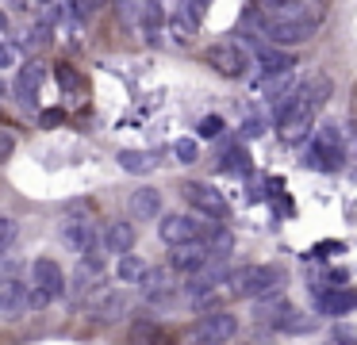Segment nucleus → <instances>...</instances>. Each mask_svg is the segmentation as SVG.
<instances>
[{
  "label": "nucleus",
  "mask_w": 357,
  "mask_h": 345,
  "mask_svg": "<svg viewBox=\"0 0 357 345\" xmlns=\"http://www.w3.org/2000/svg\"><path fill=\"white\" fill-rule=\"evenodd\" d=\"M315 112H319V104L307 96V89L292 92V96H288L284 104H280L277 112H273L280 138H284V142H300V138L311 130V119H315Z\"/></svg>",
  "instance_id": "obj_1"
},
{
  "label": "nucleus",
  "mask_w": 357,
  "mask_h": 345,
  "mask_svg": "<svg viewBox=\"0 0 357 345\" xmlns=\"http://www.w3.org/2000/svg\"><path fill=\"white\" fill-rule=\"evenodd\" d=\"M342 161H346L342 130L334 127V123H323V127L311 130V146H307V153H303V165L323 169V173H334V169H342Z\"/></svg>",
  "instance_id": "obj_2"
},
{
  "label": "nucleus",
  "mask_w": 357,
  "mask_h": 345,
  "mask_svg": "<svg viewBox=\"0 0 357 345\" xmlns=\"http://www.w3.org/2000/svg\"><path fill=\"white\" fill-rule=\"evenodd\" d=\"M280 288V268L273 265H246V268H234L231 280H227V291L238 299H261L269 291Z\"/></svg>",
  "instance_id": "obj_3"
},
{
  "label": "nucleus",
  "mask_w": 357,
  "mask_h": 345,
  "mask_svg": "<svg viewBox=\"0 0 357 345\" xmlns=\"http://www.w3.org/2000/svg\"><path fill=\"white\" fill-rule=\"evenodd\" d=\"M31 311V284L20 280V261L4 257V284H0V314L4 322H20Z\"/></svg>",
  "instance_id": "obj_4"
},
{
  "label": "nucleus",
  "mask_w": 357,
  "mask_h": 345,
  "mask_svg": "<svg viewBox=\"0 0 357 345\" xmlns=\"http://www.w3.org/2000/svg\"><path fill=\"white\" fill-rule=\"evenodd\" d=\"M234 334H238V319H234L231 311H208V314L196 319L188 342L192 345H227Z\"/></svg>",
  "instance_id": "obj_5"
},
{
  "label": "nucleus",
  "mask_w": 357,
  "mask_h": 345,
  "mask_svg": "<svg viewBox=\"0 0 357 345\" xmlns=\"http://www.w3.org/2000/svg\"><path fill=\"white\" fill-rule=\"evenodd\" d=\"M181 196H185V199H188V204H192L200 215H208V219H219V222L231 219V204L223 199V192H215V184L188 181L185 188H181Z\"/></svg>",
  "instance_id": "obj_6"
},
{
  "label": "nucleus",
  "mask_w": 357,
  "mask_h": 345,
  "mask_svg": "<svg viewBox=\"0 0 357 345\" xmlns=\"http://www.w3.org/2000/svg\"><path fill=\"white\" fill-rule=\"evenodd\" d=\"M208 66L215 69V73H223V77H242L250 69V54L242 50L238 43H234V38H227V43H215L208 50Z\"/></svg>",
  "instance_id": "obj_7"
},
{
  "label": "nucleus",
  "mask_w": 357,
  "mask_h": 345,
  "mask_svg": "<svg viewBox=\"0 0 357 345\" xmlns=\"http://www.w3.org/2000/svg\"><path fill=\"white\" fill-rule=\"evenodd\" d=\"M250 46H254L257 66H261L269 77H280V73H292V69H296V54H292V50H284V46H277V43H261V38H250Z\"/></svg>",
  "instance_id": "obj_8"
},
{
  "label": "nucleus",
  "mask_w": 357,
  "mask_h": 345,
  "mask_svg": "<svg viewBox=\"0 0 357 345\" xmlns=\"http://www.w3.org/2000/svg\"><path fill=\"white\" fill-rule=\"evenodd\" d=\"M123 314H127L123 288H100L89 299V319H96V322H119Z\"/></svg>",
  "instance_id": "obj_9"
},
{
  "label": "nucleus",
  "mask_w": 357,
  "mask_h": 345,
  "mask_svg": "<svg viewBox=\"0 0 357 345\" xmlns=\"http://www.w3.org/2000/svg\"><path fill=\"white\" fill-rule=\"evenodd\" d=\"M211 257H215V253H211L208 242H188V245H173L169 265L177 268V273H185V276H196L200 268H208Z\"/></svg>",
  "instance_id": "obj_10"
},
{
  "label": "nucleus",
  "mask_w": 357,
  "mask_h": 345,
  "mask_svg": "<svg viewBox=\"0 0 357 345\" xmlns=\"http://www.w3.org/2000/svg\"><path fill=\"white\" fill-rule=\"evenodd\" d=\"M158 234H162L165 245H188V242H200V222L192 215H165L158 222Z\"/></svg>",
  "instance_id": "obj_11"
},
{
  "label": "nucleus",
  "mask_w": 357,
  "mask_h": 345,
  "mask_svg": "<svg viewBox=\"0 0 357 345\" xmlns=\"http://www.w3.org/2000/svg\"><path fill=\"white\" fill-rule=\"evenodd\" d=\"M31 284L35 288H47L54 299L70 296V288H66V276H62V265L50 257H35L31 261Z\"/></svg>",
  "instance_id": "obj_12"
},
{
  "label": "nucleus",
  "mask_w": 357,
  "mask_h": 345,
  "mask_svg": "<svg viewBox=\"0 0 357 345\" xmlns=\"http://www.w3.org/2000/svg\"><path fill=\"white\" fill-rule=\"evenodd\" d=\"M58 234H62V245L70 253L96 250V234H93V222H89V219H70V215H66L62 227H58Z\"/></svg>",
  "instance_id": "obj_13"
},
{
  "label": "nucleus",
  "mask_w": 357,
  "mask_h": 345,
  "mask_svg": "<svg viewBox=\"0 0 357 345\" xmlns=\"http://www.w3.org/2000/svg\"><path fill=\"white\" fill-rule=\"evenodd\" d=\"M200 15L204 12L192 4V0H181V8L169 15V35L177 38L181 46H188L196 35H200Z\"/></svg>",
  "instance_id": "obj_14"
},
{
  "label": "nucleus",
  "mask_w": 357,
  "mask_h": 345,
  "mask_svg": "<svg viewBox=\"0 0 357 345\" xmlns=\"http://www.w3.org/2000/svg\"><path fill=\"white\" fill-rule=\"evenodd\" d=\"M142 299H146L150 307H169V303H177V288L169 284V273H162V268H150L146 280H142Z\"/></svg>",
  "instance_id": "obj_15"
},
{
  "label": "nucleus",
  "mask_w": 357,
  "mask_h": 345,
  "mask_svg": "<svg viewBox=\"0 0 357 345\" xmlns=\"http://www.w3.org/2000/svg\"><path fill=\"white\" fill-rule=\"evenodd\" d=\"M39 84H43V66H39V61H27V66H20L16 96H20V104H24L27 112H35V107H39Z\"/></svg>",
  "instance_id": "obj_16"
},
{
  "label": "nucleus",
  "mask_w": 357,
  "mask_h": 345,
  "mask_svg": "<svg viewBox=\"0 0 357 345\" xmlns=\"http://www.w3.org/2000/svg\"><path fill=\"white\" fill-rule=\"evenodd\" d=\"M131 245H135V227L131 222H123V219L108 222V230H104V250L116 253V257H127Z\"/></svg>",
  "instance_id": "obj_17"
},
{
  "label": "nucleus",
  "mask_w": 357,
  "mask_h": 345,
  "mask_svg": "<svg viewBox=\"0 0 357 345\" xmlns=\"http://www.w3.org/2000/svg\"><path fill=\"white\" fill-rule=\"evenodd\" d=\"M319 311H323V314H334V319H342V314H354V311H357V288H334L331 296H319Z\"/></svg>",
  "instance_id": "obj_18"
},
{
  "label": "nucleus",
  "mask_w": 357,
  "mask_h": 345,
  "mask_svg": "<svg viewBox=\"0 0 357 345\" xmlns=\"http://www.w3.org/2000/svg\"><path fill=\"white\" fill-rule=\"evenodd\" d=\"M131 215L142 222H154L158 215H162V192L158 188H139L131 192Z\"/></svg>",
  "instance_id": "obj_19"
},
{
  "label": "nucleus",
  "mask_w": 357,
  "mask_h": 345,
  "mask_svg": "<svg viewBox=\"0 0 357 345\" xmlns=\"http://www.w3.org/2000/svg\"><path fill=\"white\" fill-rule=\"evenodd\" d=\"M273 330L277 334H307V330H315V319L303 311H292V307H284V311L273 319Z\"/></svg>",
  "instance_id": "obj_20"
},
{
  "label": "nucleus",
  "mask_w": 357,
  "mask_h": 345,
  "mask_svg": "<svg viewBox=\"0 0 357 345\" xmlns=\"http://www.w3.org/2000/svg\"><path fill=\"white\" fill-rule=\"evenodd\" d=\"M119 169L123 173H135V176H146V173H154V165H158V158L150 150H119Z\"/></svg>",
  "instance_id": "obj_21"
},
{
  "label": "nucleus",
  "mask_w": 357,
  "mask_h": 345,
  "mask_svg": "<svg viewBox=\"0 0 357 345\" xmlns=\"http://www.w3.org/2000/svg\"><path fill=\"white\" fill-rule=\"evenodd\" d=\"M158 0H116V15L127 23V27H142Z\"/></svg>",
  "instance_id": "obj_22"
},
{
  "label": "nucleus",
  "mask_w": 357,
  "mask_h": 345,
  "mask_svg": "<svg viewBox=\"0 0 357 345\" xmlns=\"http://www.w3.org/2000/svg\"><path fill=\"white\" fill-rule=\"evenodd\" d=\"M146 273H150L146 261L135 257V253H127V257L116 261V280L119 284H142V280H146Z\"/></svg>",
  "instance_id": "obj_23"
},
{
  "label": "nucleus",
  "mask_w": 357,
  "mask_h": 345,
  "mask_svg": "<svg viewBox=\"0 0 357 345\" xmlns=\"http://www.w3.org/2000/svg\"><path fill=\"white\" fill-rule=\"evenodd\" d=\"M292 92H300V89H296V81H292V73H280V77H273V81L265 84V100H269L273 112H277V107L292 96Z\"/></svg>",
  "instance_id": "obj_24"
},
{
  "label": "nucleus",
  "mask_w": 357,
  "mask_h": 345,
  "mask_svg": "<svg viewBox=\"0 0 357 345\" xmlns=\"http://www.w3.org/2000/svg\"><path fill=\"white\" fill-rule=\"evenodd\" d=\"M127 342L131 345H162V330L154 326V322H131V330H127Z\"/></svg>",
  "instance_id": "obj_25"
},
{
  "label": "nucleus",
  "mask_w": 357,
  "mask_h": 345,
  "mask_svg": "<svg viewBox=\"0 0 357 345\" xmlns=\"http://www.w3.org/2000/svg\"><path fill=\"white\" fill-rule=\"evenodd\" d=\"M208 245H211V253H215V257H231V250H234L231 230H227L223 222H215V227H211V234H208Z\"/></svg>",
  "instance_id": "obj_26"
},
{
  "label": "nucleus",
  "mask_w": 357,
  "mask_h": 345,
  "mask_svg": "<svg viewBox=\"0 0 357 345\" xmlns=\"http://www.w3.org/2000/svg\"><path fill=\"white\" fill-rule=\"evenodd\" d=\"M54 15H39V20L31 23V31H27V46H43V43H50V31H54Z\"/></svg>",
  "instance_id": "obj_27"
},
{
  "label": "nucleus",
  "mask_w": 357,
  "mask_h": 345,
  "mask_svg": "<svg viewBox=\"0 0 357 345\" xmlns=\"http://www.w3.org/2000/svg\"><path fill=\"white\" fill-rule=\"evenodd\" d=\"M16 238H20V222L12 219V215H4V219H0V253H4V257H12Z\"/></svg>",
  "instance_id": "obj_28"
},
{
  "label": "nucleus",
  "mask_w": 357,
  "mask_h": 345,
  "mask_svg": "<svg viewBox=\"0 0 357 345\" xmlns=\"http://www.w3.org/2000/svg\"><path fill=\"white\" fill-rule=\"evenodd\" d=\"M284 307H288V303H284V296H280V288L257 299V314H261V319H277L273 311H284Z\"/></svg>",
  "instance_id": "obj_29"
},
{
  "label": "nucleus",
  "mask_w": 357,
  "mask_h": 345,
  "mask_svg": "<svg viewBox=\"0 0 357 345\" xmlns=\"http://www.w3.org/2000/svg\"><path fill=\"white\" fill-rule=\"evenodd\" d=\"M173 153H177L181 165H192L200 158V146H196V138H181V142H173Z\"/></svg>",
  "instance_id": "obj_30"
},
{
  "label": "nucleus",
  "mask_w": 357,
  "mask_h": 345,
  "mask_svg": "<svg viewBox=\"0 0 357 345\" xmlns=\"http://www.w3.org/2000/svg\"><path fill=\"white\" fill-rule=\"evenodd\" d=\"M54 77H58V84H62L66 92H77V89H81V77L73 73L70 66H58V69H54Z\"/></svg>",
  "instance_id": "obj_31"
},
{
  "label": "nucleus",
  "mask_w": 357,
  "mask_h": 345,
  "mask_svg": "<svg viewBox=\"0 0 357 345\" xmlns=\"http://www.w3.org/2000/svg\"><path fill=\"white\" fill-rule=\"evenodd\" d=\"M200 138H219L223 135V119H219V115H208V119H200Z\"/></svg>",
  "instance_id": "obj_32"
},
{
  "label": "nucleus",
  "mask_w": 357,
  "mask_h": 345,
  "mask_svg": "<svg viewBox=\"0 0 357 345\" xmlns=\"http://www.w3.org/2000/svg\"><path fill=\"white\" fill-rule=\"evenodd\" d=\"M334 253H346V245H342V242H319V245H311V253H307V257H334Z\"/></svg>",
  "instance_id": "obj_33"
},
{
  "label": "nucleus",
  "mask_w": 357,
  "mask_h": 345,
  "mask_svg": "<svg viewBox=\"0 0 357 345\" xmlns=\"http://www.w3.org/2000/svg\"><path fill=\"white\" fill-rule=\"evenodd\" d=\"M12 153H16V135L0 130V161H12Z\"/></svg>",
  "instance_id": "obj_34"
},
{
  "label": "nucleus",
  "mask_w": 357,
  "mask_h": 345,
  "mask_svg": "<svg viewBox=\"0 0 357 345\" xmlns=\"http://www.w3.org/2000/svg\"><path fill=\"white\" fill-rule=\"evenodd\" d=\"M54 303V296H50L47 288H35L31 284V311H43V307H50Z\"/></svg>",
  "instance_id": "obj_35"
},
{
  "label": "nucleus",
  "mask_w": 357,
  "mask_h": 345,
  "mask_svg": "<svg viewBox=\"0 0 357 345\" xmlns=\"http://www.w3.org/2000/svg\"><path fill=\"white\" fill-rule=\"evenodd\" d=\"M39 123H43V127H58V123H62V112H58V107H50V112H39Z\"/></svg>",
  "instance_id": "obj_36"
},
{
  "label": "nucleus",
  "mask_w": 357,
  "mask_h": 345,
  "mask_svg": "<svg viewBox=\"0 0 357 345\" xmlns=\"http://www.w3.org/2000/svg\"><path fill=\"white\" fill-rule=\"evenodd\" d=\"M242 135L257 138V135H261V123H257V119H242Z\"/></svg>",
  "instance_id": "obj_37"
},
{
  "label": "nucleus",
  "mask_w": 357,
  "mask_h": 345,
  "mask_svg": "<svg viewBox=\"0 0 357 345\" xmlns=\"http://www.w3.org/2000/svg\"><path fill=\"white\" fill-rule=\"evenodd\" d=\"M81 4H85V8H89V12H96V8H100V4H104V0H81Z\"/></svg>",
  "instance_id": "obj_38"
},
{
  "label": "nucleus",
  "mask_w": 357,
  "mask_h": 345,
  "mask_svg": "<svg viewBox=\"0 0 357 345\" xmlns=\"http://www.w3.org/2000/svg\"><path fill=\"white\" fill-rule=\"evenodd\" d=\"M8 4H12V8H27L31 0H8Z\"/></svg>",
  "instance_id": "obj_39"
},
{
  "label": "nucleus",
  "mask_w": 357,
  "mask_h": 345,
  "mask_svg": "<svg viewBox=\"0 0 357 345\" xmlns=\"http://www.w3.org/2000/svg\"><path fill=\"white\" fill-rule=\"evenodd\" d=\"M331 345H354V342H349V337H342V342H338V337H334V342Z\"/></svg>",
  "instance_id": "obj_40"
}]
</instances>
